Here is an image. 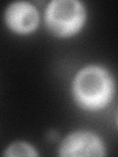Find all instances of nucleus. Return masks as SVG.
<instances>
[{
  "instance_id": "nucleus-3",
  "label": "nucleus",
  "mask_w": 118,
  "mask_h": 157,
  "mask_svg": "<svg viewBox=\"0 0 118 157\" xmlns=\"http://www.w3.org/2000/svg\"><path fill=\"white\" fill-rule=\"evenodd\" d=\"M59 154L64 157L104 156L105 147L95 132L77 131L68 135L59 146Z\"/></svg>"
},
{
  "instance_id": "nucleus-5",
  "label": "nucleus",
  "mask_w": 118,
  "mask_h": 157,
  "mask_svg": "<svg viewBox=\"0 0 118 157\" xmlns=\"http://www.w3.org/2000/svg\"><path fill=\"white\" fill-rule=\"evenodd\" d=\"M5 156H38V153L33 147L27 142H13L4 152Z\"/></svg>"
},
{
  "instance_id": "nucleus-1",
  "label": "nucleus",
  "mask_w": 118,
  "mask_h": 157,
  "mask_svg": "<svg viewBox=\"0 0 118 157\" xmlns=\"http://www.w3.org/2000/svg\"><path fill=\"white\" fill-rule=\"evenodd\" d=\"M76 103L85 110L104 108L114 94V81L106 69L88 65L79 71L72 86Z\"/></svg>"
},
{
  "instance_id": "nucleus-2",
  "label": "nucleus",
  "mask_w": 118,
  "mask_h": 157,
  "mask_svg": "<svg viewBox=\"0 0 118 157\" xmlns=\"http://www.w3.org/2000/svg\"><path fill=\"white\" fill-rule=\"evenodd\" d=\"M87 18L85 5L78 0H53L45 10V23L49 32L58 37L77 33Z\"/></svg>"
},
{
  "instance_id": "nucleus-4",
  "label": "nucleus",
  "mask_w": 118,
  "mask_h": 157,
  "mask_svg": "<svg viewBox=\"0 0 118 157\" xmlns=\"http://www.w3.org/2000/svg\"><path fill=\"white\" fill-rule=\"evenodd\" d=\"M4 18L11 31L21 34L33 32L39 23L37 9L26 1H17L8 5Z\"/></svg>"
}]
</instances>
